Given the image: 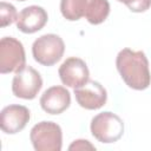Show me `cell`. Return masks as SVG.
I'll list each match as a JSON object with an SVG mask.
<instances>
[{
    "instance_id": "12",
    "label": "cell",
    "mask_w": 151,
    "mask_h": 151,
    "mask_svg": "<svg viewBox=\"0 0 151 151\" xmlns=\"http://www.w3.org/2000/svg\"><path fill=\"white\" fill-rule=\"evenodd\" d=\"M110 14V4L107 0H87L85 19L92 25H99L106 20Z\"/></svg>"
},
{
    "instance_id": "11",
    "label": "cell",
    "mask_w": 151,
    "mask_h": 151,
    "mask_svg": "<svg viewBox=\"0 0 151 151\" xmlns=\"http://www.w3.org/2000/svg\"><path fill=\"white\" fill-rule=\"evenodd\" d=\"M48 15L47 12L37 5H32L25 7L18 13V18L15 20L17 28L26 34H32L40 31L47 22Z\"/></svg>"
},
{
    "instance_id": "10",
    "label": "cell",
    "mask_w": 151,
    "mask_h": 151,
    "mask_svg": "<svg viewBox=\"0 0 151 151\" xmlns=\"http://www.w3.org/2000/svg\"><path fill=\"white\" fill-rule=\"evenodd\" d=\"M71 105V93L64 86H52L40 97V106L48 114H60Z\"/></svg>"
},
{
    "instance_id": "8",
    "label": "cell",
    "mask_w": 151,
    "mask_h": 151,
    "mask_svg": "<svg viewBox=\"0 0 151 151\" xmlns=\"http://www.w3.org/2000/svg\"><path fill=\"white\" fill-rule=\"evenodd\" d=\"M74 97L83 109L98 110L106 104L107 92L100 83L88 79L83 86L74 88Z\"/></svg>"
},
{
    "instance_id": "9",
    "label": "cell",
    "mask_w": 151,
    "mask_h": 151,
    "mask_svg": "<svg viewBox=\"0 0 151 151\" xmlns=\"http://www.w3.org/2000/svg\"><path fill=\"white\" fill-rule=\"evenodd\" d=\"M31 119L29 110L24 105L12 104L1 110L0 127L7 134H15L24 130Z\"/></svg>"
},
{
    "instance_id": "4",
    "label": "cell",
    "mask_w": 151,
    "mask_h": 151,
    "mask_svg": "<svg viewBox=\"0 0 151 151\" xmlns=\"http://www.w3.org/2000/svg\"><path fill=\"white\" fill-rule=\"evenodd\" d=\"M64 40L53 33L44 34L34 40L32 45L33 59L44 66H52L57 64L64 55Z\"/></svg>"
},
{
    "instance_id": "6",
    "label": "cell",
    "mask_w": 151,
    "mask_h": 151,
    "mask_svg": "<svg viewBox=\"0 0 151 151\" xmlns=\"http://www.w3.org/2000/svg\"><path fill=\"white\" fill-rule=\"evenodd\" d=\"M42 87V79L40 73L32 66H24L15 72L12 80V92L15 97L21 99H34Z\"/></svg>"
},
{
    "instance_id": "13",
    "label": "cell",
    "mask_w": 151,
    "mask_h": 151,
    "mask_svg": "<svg viewBox=\"0 0 151 151\" xmlns=\"http://www.w3.org/2000/svg\"><path fill=\"white\" fill-rule=\"evenodd\" d=\"M87 0H60V12L68 21H77L85 17Z\"/></svg>"
},
{
    "instance_id": "16",
    "label": "cell",
    "mask_w": 151,
    "mask_h": 151,
    "mask_svg": "<svg viewBox=\"0 0 151 151\" xmlns=\"http://www.w3.org/2000/svg\"><path fill=\"white\" fill-rule=\"evenodd\" d=\"M117 1H119V2H123V4H125L127 7H130V6H132L137 0H117Z\"/></svg>"
},
{
    "instance_id": "7",
    "label": "cell",
    "mask_w": 151,
    "mask_h": 151,
    "mask_svg": "<svg viewBox=\"0 0 151 151\" xmlns=\"http://www.w3.org/2000/svg\"><path fill=\"white\" fill-rule=\"evenodd\" d=\"M61 83L68 87L78 88L90 79V71L86 63L78 57L67 58L58 70Z\"/></svg>"
},
{
    "instance_id": "17",
    "label": "cell",
    "mask_w": 151,
    "mask_h": 151,
    "mask_svg": "<svg viewBox=\"0 0 151 151\" xmlns=\"http://www.w3.org/2000/svg\"><path fill=\"white\" fill-rule=\"evenodd\" d=\"M18 1H26V0H18Z\"/></svg>"
},
{
    "instance_id": "3",
    "label": "cell",
    "mask_w": 151,
    "mask_h": 151,
    "mask_svg": "<svg viewBox=\"0 0 151 151\" xmlns=\"http://www.w3.org/2000/svg\"><path fill=\"white\" fill-rule=\"evenodd\" d=\"M29 139L37 151H60L63 146V131L57 123L44 120L31 129Z\"/></svg>"
},
{
    "instance_id": "15",
    "label": "cell",
    "mask_w": 151,
    "mask_h": 151,
    "mask_svg": "<svg viewBox=\"0 0 151 151\" xmlns=\"http://www.w3.org/2000/svg\"><path fill=\"white\" fill-rule=\"evenodd\" d=\"M70 151H83V150H96V146L92 145L88 140L86 139H77L74 140L70 146Z\"/></svg>"
},
{
    "instance_id": "1",
    "label": "cell",
    "mask_w": 151,
    "mask_h": 151,
    "mask_svg": "<svg viewBox=\"0 0 151 151\" xmlns=\"http://www.w3.org/2000/svg\"><path fill=\"white\" fill-rule=\"evenodd\" d=\"M116 66L122 79L130 88L143 91L150 86L149 60L143 51H133L129 47L120 50L116 58Z\"/></svg>"
},
{
    "instance_id": "2",
    "label": "cell",
    "mask_w": 151,
    "mask_h": 151,
    "mask_svg": "<svg viewBox=\"0 0 151 151\" xmlns=\"http://www.w3.org/2000/svg\"><path fill=\"white\" fill-rule=\"evenodd\" d=\"M90 130L98 142L110 144L122 138L124 133V123L118 114L105 111L92 118Z\"/></svg>"
},
{
    "instance_id": "14",
    "label": "cell",
    "mask_w": 151,
    "mask_h": 151,
    "mask_svg": "<svg viewBox=\"0 0 151 151\" xmlns=\"http://www.w3.org/2000/svg\"><path fill=\"white\" fill-rule=\"evenodd\" d=\"M18 18V12L12 4L1 1L0 2V25L1 27H6L14 22Z\"/></svg>"
},
{
    "instance_id": "5",
    "label": "cell",
    "mask_w": 151,
    "mask_h": 151,
    "mask_svg": "<svg viewBox=\"0 0 151 151\" xmlns=\"http://www.w3.org/2000/svg\"><path fill=\"white\" fill-rule=\"evenodd\" d=\"M26 66V54L21 41L13 37L0 40V72L2 74L18 72Z\"/></svg>"
}]
</instances>
